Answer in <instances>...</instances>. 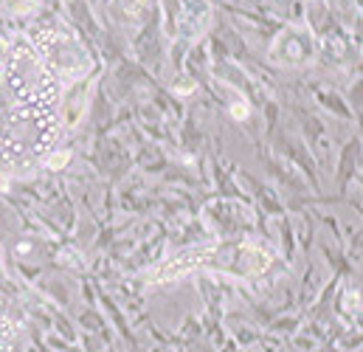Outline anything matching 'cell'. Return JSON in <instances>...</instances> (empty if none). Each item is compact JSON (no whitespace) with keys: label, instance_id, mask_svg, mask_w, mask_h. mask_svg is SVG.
I'll return each instance as SVG.
<instances>
[{"label":"cell","instance_id":"cell-13","mask_svg":"<svg viewBox=\"0 0 363 352\" xmlns=\"http://www.w3.org/2000/svg\"><path fill=\"white\" fill-rule=\"evenodd\" d=\"M6 54H9V40L0 37V71H3V62H6Z\"/></svg>","mask_w":363,"mask_h":352},{"label":"cell","instance_id":"cell-11","mask_svg":"<svg viewBox=\"0 0 363 352\" xmlns=\"http://www.w3.org/2000/svg\"><path fill=\"white\" fill-rule=\"evenodd\" d=\"M293 344H296L298 350H307V352L318 350V339H313V336H296V339H293Z\"/></svg>","mask_w":363,"mask_h":352},{"label":"cell","instance_id":"cell-12","mask_svg":"<svg viewBox=\"0 0 363 352\" xmlns=\"http://www.w3.org/2000/svg\"><path fill=\"white\" fill-rule=\"evenodd\" d=\"M237 339H240V344H254V341H259V333L257 330H240Z\"/></svg>","mask_w":363,"mask_h":352},{"label":"cell","instance_id":"cell-1","mask_svg":"<svg viewBox=\"0 0 363 352\" xmlns=\"http://www.w3.org/2000/svg\"><path fill=\"white\" fill-rule=\"evenodd\" d=\"M62 119L57 107L6 104L0 107V167H31L57 150Z\"/></svg>","mask_w":363,"mask_h":352},{"label":"cell","instance_id":"cell-5","mask_svg":"<svg viewBox=\"0 0 363 352\" xmlns=\"http://www.w3.org/2000/svg\"><path fill=\"white\" fill-rule=\"evenodd\" d=\"M0 352H26L23 327L14 316V310L0 299Z\"/></svg>","mask_w":363,"mask_h":352},{"label":"cell","instance_id":"cell-6","mask_svg":"<svg viewBox=\"0 0 363 352\" xmlns=\"http://www.w3.org/2000/svg\"><path fill=\"white\" fill-rule=\"evenodd\" d=\"M335 344L341 352H352L363 347V330H341L335 336Z\"/></svg>","mask_w":363,"mask_h":352},{"label":"cell","instance_id":"cell-14","mask_svg":"<svg viewBox=\"0 0 363 352\" xmlns=\"http://www.w3.org/2000/svg\"><path fill=\"white\" fill-rule=\"evenodd\" d=\"M358 324L363 327V313H358Z\"/></svg>","mask_w":363,"mask_h":352},{"label":"cell","instance_id":"cell-9","mask_svg":"<svg viewBox=\"0 0 363 352\" xmlns=\"http://www.w3.org/2000/svg\"><path fill=\"white\" fill-rule=\"evenodd\" d=\"M301 319L298 316H281L271 324V333H298Z\"/></svg>","mask_w":363,"mask_h":352},{"label":"cell","instance_id":"cell-4","mask_svg":"<svg viewBox=\"0 0 363 352\" xmlns=\"http://www.w3.org/2000/svg\"><path fill=\"white\" fill-rule=\"evenodd\" d=\"M313 54H315V40L307 28L298 26H287L284 31H279L271 45V60L276 65H304L313 60Z\"/></svg>","mask_w":363,"mask_h":352},{"label":"cell","instance_id":"cell-7","mask_svg":"<svg viewBox=\"0 0 363 352\" xmlns=\"http://www.w3.org/2000/svg\"><path fill=\"white\" fill-rule=\"evenodd\" d=\"M6 11H11L14 17H31L40 9V0H3Z\"/></svg>","mask_w":363,"mask_h":352},{"label":"cell","instance_id":"cell-3","mask_svg":"<svg viewBox=\"0 0 363 352\" xmlns=\"http://www.w3.org/2000/svg\"><path fill=\"white\" fill-rule=\"evenodd\" d=\"M26 37L60 85L79 82L82 77H88L91 54L79 43V37H74L68 28L54 26V23H34V26H28Z\"/></svg>","mask_w":363,"mask_h":352},{"label":"cell","instance_id":"cell-2","mask_svg":"<svg viewBox=\"0 0 363 352\" xmlns=\"http://www.w3.org/2000/svg\"><path fill=\"white\" fill-rule=\"evenodd\" d=\"M3 90L14 104H31V107H60L62 85L54 79V74L43 65L40 54L28 43L26 34L9 37V54L0 71Z\"/></svg>","mask_w":363,"mask_h":352},{"label":"cell","instance_id":"cell-8","mask_svg":"<svg viewBox=\"0 0 363 352\" xmlns=\"http://www.w3.org/2000/svg\"><path fill=\"white\" fill-rule=\"evenodd\" d=\"M71 164V153L68 150H51L48 155H45V167L51 170V172H60V170H65Z\"/></svg>","mask_w":363,"mask_h":352},{"label":"cell","instance_id":"cell-10","mask_svg":"<svg viewBox=\"0 0 363 352\" xmlns=\"http://www.w3.org/2000/svg\"><path fill=\"white\" fill-rule=\"evenodd\" d=\"M318 99L324 101V107H327V110H333V113H338V116L350 119V107H347L335 93H318Z\"/></svg>","mask_w":363,"mask_h":352}]
</instances>
